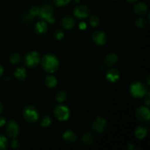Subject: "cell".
I'll return each mask as SVG.
<instances>
[{"label":"cell","instance_id":"6da1fadb","mask_svg":"<svg viewBox=\"0 0 150 150\" xmlns=\"http://www.w3.org/2000/svg\"><path fill=\"white\" fill-rule=\"evenodd\" d=\"M42 67L46 73H54L59 67V61L58 58L53 54H47L41 58Z\"/></svg>","mask_w":150,"mask_h":150},{"label":"cell","instance_id":"7a4b0ae2","mask_svg":"<svg viewBox=\"0 0 150 150\" xmlns=\"http://www.w3.org/2000/svg\"><path fill=\"white\" fill-rule=\"evenodd\" d=\"M39 16L43 21H46V22L49 23H54L55 18L54 16V8L52 5L48 3H45L40 7Z\"/></svg>","mask_w":150,"mask_h":150},{"label":"cell","instance_id":"3957f363","mask_svg":"<svg viewBox=\"0 0 150 150\" xmlns=\"http://www.w3.org/2000/svg\"><path fill=\"white\" fill-rule=\"evenodd\" d=\"M130 93L133 98H142L146 96L148 93V90L142 82L135 81L130 84Z\"/></svg>","mask_w":150,"mask_h":150},{"label":"cell","instance_id":"277c9868","mask_svg":"<svg viewBox=\"0 0 150 150\" xmlns=\"http://www.w3.org/2000/svg\"><path fill=\"white\" fill-rule=\"evenodd\" d=\"M41 61V57L39 52L36 51L29 52L24 58V64L29 68L38 67Z\"/></svg>","mask_w":150,"mask_h":150},{"label":"cell","instance_id":"5b68a950","mask_svg":"<svg viewBox=\"0 0 150 150\" xmlns=\"http://www.w3.org/2000/svg\"><path fill=\"white\" fill-rule=\"evenodd\" d=\"M23 116L27 122L35 123L39 119V111L33 105H28L23 109Z\"/></svg>","mask_w":150,"mask_h":150},{"label":"cell","instance_id":"8992f818","mask_svg":"<svg viewBox=\"0 0 150 150\" xmlns=\"http://www.w3.org/2000/svg\"><path fill=\"white\" fill-rule=\"evenodd\" d=\"M54 114L56 118L60 122L67 121L70 117V108L64 105H57L54 108Z\"/></svg>","mask_w":150,"mask_h":150},{"label":"cell","instance_id":"52a82bcc","mask_svg":"<svg viewBox=\"0 0 150 150\" xmlns=\"http://www.w3.org/2000/svg\"><path fill=\"white\" fill-rule=\"evenodd\" d=\"M6 134L11 139H16L20 133V127L18 122L15 120H10L6 125Z\"/></svg>","mask_w":150,"mask_h":150},{"label":"cell","instance_id":"ba28073f","mask_svg":"<svg viewBox=\"0 0 150 150\" xmlns=\"http://www.w3.org/2000/svg\"><path fill=\"white\" fill-rule=\"evenodd\" d=\"M108 122L105 118L101 117H98L94 120L92 124V128L95 133H102L107 128Z\"/></svg>","mask_w":150,"mask_h":150},{"label":"cell","instance_id":"9c48e42d","mask_svg":"<svg viewBox=\"0 0 150 150\" xmlns=\"http://www.w3.org/2000/svg\"><path fill=\"white\" fill-rule=\"evenodd\" d=\"M136 117L137 120L142 122H148L150 118V111L149 108L144 105L138 107L136 111Z\"/></svg>","mask_w":150,"mask_h":150},{"label":"cell","instance_id":"30bf717a","mask_svg":"<svg viewBox=\"0 0 150 150\" xmlns=\"http://www.w3.org/2000/svg\"><path fill=\"white\" fill-rule=\"evenodd\" d=\"M73 14L75 17L79 19H84L89 17L90 14V10L89 7L84 4H79L76 6L73 10Z\"/></svg>","mask_w":150,"mask_h":150},{"label":"cell","instance_id":"8fae6325","mask_svg":"<svg viewBox=\"0 0 150 150\" xmlns=\"http://www.w3.org/2000/svg\"><path fill=\"white\" fill-rule=\"evenodd\" d=\"M92 38L95 44L99 45V46L104 45L107 42V40H108V38H107V36L105 32L100 30L94 32L92 36Z\"/></svg>","mask_w":150,"mask_h":150},{"label":"cell","instance_id":"7c38bea8","mask_svg":"<svg viewBox=\"0 0 150 150\" xmlns=\"http://www.w3.org/2000/svg\"><path fill=\"white\" fill-rule=\"evenodd\" d=\"M76 21L71 16H65L60 21V24L64 29H72L76 26Z\"/></svg>","mask_w":150,"mask_h":150},{"label":"cell","instance_id":"4fadbf2b","mask_svg":"<svg viewBox=\"0 0 150 150\" xmlns=\"http://www.w3.org/2000/svg\"><path fill=\"white\" fill-rule=\"evenodd\" d=\"M120 72L116 68H111L107 71L106 76H105V78H106L107 80L109 82H111V83H115V82L118 81L120 79Z\"/></svg>","mask_w":150,"mask_h":150},{"label":"cell","instance_id":"5bb4252c","mask_svg":"<svg viewBox=\"0 0 150 150\" xmlns=\"http://www.w3.org/2000/svg\"><path fill=\"white\" fill-rule=\"evenodd\" d=\"M133 11L138 16H143L146 15L148 12V7L146 3L142 2V1H136V4L133 6Z\"/></svg>","mask_w":150,"mask_h":150},{"label":"cell","instance_id":"9a60e30c","mask_svg":"<svg viewBox=\"0 0 150 150\" xmlns=\"http://www.w3.org/2000/svg\"><path fill=\"white\" fill-rule=\"evenodd\" d=\"M62 139L64 142L67 144L74 143L77 139V135L73 130H67L63 133Z\"/></svg>","mask_w":150,"mask_h":150},{"label":"cell","instance_id":"2e32d148","mask_svg":"<svg viewBox=\"0 0 150 150\" xmlns=\"http://www.w3.org/2000/svg\"><path fill=\"white\" fill-rule=\"evenodd\" d=\"M48 31V24L45 21H40L36 23L35 26V32L37 35H42Z\"/></svg>","mask_w":150,"mask_h":150},{"label":"cell","instance_id":"e0dca14e","mask_svg":"<svg viewBox=\"0 0 150 150\" xmlns=\"http://www.w3.org/2000/svg\"><path fill=\"white\" fill-rule=\"evenodd\" d=\"M135 136L138 139H143L147 136L148 129L144 125H139L135 129Z\"/></svg>","mask_w":150,"mask_h":150},{"label":"cell","instance_id":"ac0fdd59","mask_svg":"<svg viewBox=\"0 0 150 150\" xmlns=\"http://www.w3.org/2000/svg\"><path fill=\"white\" fill-rule=\"evenodd\" d=\"M14 76L18 81H23L26 79V76H27V71H26V68H24V67H19L15 71Z\"/></svg>","mask_w":150,"mask_h":150},{"label":"cell","instance_id":"d6986e66","mask_svg":"<svg viewBox=\"0 0 150 150\" xmlns=\"http://www.w3.org/2000/svg\"><path fill=\"white\" fill-rule=\"evenodd\" d=\"M118 62V57L114 53H109L107 54V56L105 58V63L108 67H112L115 65Z\"/></svg>","mask_w":150,"mask_h":150},{"label":"cell","instance_id":"ffe728a7","mask_svg":"<svg viewBox=\"0 0 150 150\" xmlns=\"http://www.w3.org/2000/svg\"><path fill=\"white\" fill-rule=\"evenodd\" d=\"M45 85L49 88H54L57 85V78L52 75H48L45 80Z\"/></svg>","mask_w":150,"mask_h":150},{"label":"cell","instance_id":"44dd1931","mask_svg":"<svg viewBox=\"0 0 150 150\" xmlns=\"http://www.w3.org/2000/svg\"><path fill=\"white\" fill-rule=\"evenodd\" d=\"M94 142V136L92 133H86L83 134L81 138V142L85 146H89L92 144Z\"/></svg>","mask_w":150,"mask_h":150},{"label":"cell","instance_id":"7402d4cb","mask_svg":"<svg viewBox=\"0 0 150 150\" xmlns=\"http://www.w3.org/2000/svg\"><path fill=\"white\" fill-rule=\"evenodd\" d=\"M22 59L21 55L18 53H13L9 57V60H10V63H12L13 64H18Z\"/></svg>","mask_w":150,"mask_h":150},{"label":"cell","instance_id":"603a6c76","mask_svg":"<svg viewBox=\"0 0 150 150\" xmlns=\"http://www.w3.org/2000/svg\"><path fill=\"white\" fill-rule=\"evenodd\" d=\"M67 92L65 91H59L57 94H56V100L58 103H63L67 99Z\"/></svg>","mask_w":150,"mask_h":150},{"label":"cell","instance_id":"cb8c5ba5","mask_svg":"<svg viewBox=\"0 0 150 150\" xmlns=\"http://www.w3.org/2000/svg\"><path fill=\"white\" fill-rule=\"evenodd\" d=\"M52 124V119L49 116H45L40 121V125L43 127H48Z\"/></svg>","mask_w":150,"mask_h":150},{"label":"cell","instance_id":"d4e9b609","mask_svg":"<svg viewBox=\"0 0 150 150\" xmlns=\"http://www.w3.org/2000/svg\"><path fill=\"white\" fill-rule=\"evenodd\" d=\"M89 22L90 26H92V27H97L98 26H99L100 23L99 18L97 16H95V15H92L89 17Z\"/></svg>","mask_w":150,"mask_h":150},{"label":"cell","instance_id":"484cf974","mask_svg":"<svg viewBox=\"0 0 150 150\" xmlns=\"http://www.w3.org/2000/svg\"><path fill=\"white\" fill-rule=\"evenodd\" d=\"M8 146V140L3 135L0 134V150L7 149Z\"/></svg>","mask_w":150,"mask_h":150},{"label":"cell","instance_id":"4316f807","mask_svg":"<svg viewBox=\"0 0 150 150\" xmlns=\"http://www.w3.org/2000/svg\"><path fill=\"white\" fill-rule=\"evenodd\" d=\"M135 25H136V26L137 28L142 29V28H144V26H146V20L145 18H139L135 21Z\"/></svg>","mask_w":150,"mask_h":150},{"label":"cell","instance_id":"83f0119b","mask_svg":"<svg viewBox=\"0 0 150 150\" xmlns=\"http://www.w3.org/2000/svg\"><path fill=\"white\" fill-rule=\"evenodd\" d=\"M54 39L57 40H61L64 38V32L62 29H57L54 33Z\"/></svg>","mask_w":150,"mask_h":150},{"label":"cell","instance_id":"f1b7e54d","mask_svg":"<svg viewBox=\"0 0 150 150\" xmlns=\"http://www.w3.org/2000/svg\"><path fill=\"white\" fill-rule=\"evenodd\" d=\"M40 13V7L38 6H33L30 8L29 10V14L32 16L33 18L37 17V16H39Z\"/></svg>","mask_w":150,"mask_h":150},{"label":"cell","instance_id":"f546056e","mask_svg":"<svg viewBox=\"0 0 150 150\" xmlns=\"http://www.w3.org/2000/svg\"><path fill=\"white\" fill-rule=\"evenodd\" d=\"M72 0H54V4L58 7H64L67 5Z\"/></svg>","mask_w":150,"mask_h":150},{"label":"cell","instance_id":"4dcf8cb0","mask_svg":"<svg viewBox=\"0 0 150 150\" xmlns=\"http://www.w3.org/2000/svg\"><path fill=\"white\" fill-rule=\"evenodd\" d=\"M20 146V143L16 139H13V140L11 142V147L13 149H18Z\"/></svg>","mask_w":150,"mask_h":150},{"label":"cell","instance_id":"1f68e13d","mask_svg":"<svg viewBox=\"0 0 150 150\" xmlns=\"http://www.w3.org/2000/svg\"><path fill=\"white\" fill-rule=\"evenodd\" d=\"M33 18H34L32 17V16H31V15L29 14V13H28V14L24 15V16H23V21L28 22V23H29V22L32 21V19H33Z\"/></svg>","mask_w":150,"mask_h":150},{"label":"cell","instance_id":"d6a6232c","mask_svg":"<svg viewBox=\"0 0 150 150\" xmlns=\"http://www.w3.org/2000/svg\"><path fill=\"white\" fill-rule=\"evenodd\" d=\"M6 124V119L2 116H0V127H3Z\"/></svg>","mask_w":150,"mask_h":150},{"label":"cell","instance_id":"836d02e7","mask_svg":"<svg viewBox=\"0 0 150 150\" xmlns=\"http://www.w3.org/2000/svg\"><path fill=\"white\" fill-rule=\"evenodd\" d=\"M79 28H80L81 29H86V23H85V22H81V23H80V24H79Z\"/></svg>","mask_w":150,"mask_h":150},{"label":"cell","instance_id":"e575fe53","mask_svg":"<svg viewBox=\"0 0 150 150\" xmlns=\"http://www.w3.org/2000/svg\"><path fill=\"white\" fill-rule=\"evenodd\" d=\"M127 149H130V150L134 149H135L134 144H127Z\"/></svg>","mask_w":150,"mask_h":150},{"label":"cell","instance_id":"d590c367","mask_svg":"<svg viewBox=\"0 0 150 150\" xmlns=\"http://www.w3.org/2000/svg\"><path fill=\"white\" fill-rule=\"evenodd\" d=\"M3 73H4V68H3L2 66L0 64V77H1V76H2Z\"/></svg>","mask_w":150,"mask_h":150},{"label":"cell","instance_id":"8d00e7d4","mask_svg":"<svg viewBox=\"0 0 150 150\" xmlns=\"http://www.w3.org/2000/svg\"><path fill=\"white\" fill-rule=\"evenodd\" d=\"M3 110H4V106H3L2 103H1V101H0V114H1V113L2 112Z\"/></svg>","mask_w":150,"mask_h":150},{"label":"cell","instance_id":"74e56055","mask_svg":"<svg viewBox=\"0 0 150 150\" xmlns=\"http://www.w3.org/2000/svg\"><path fill=\"white\" fill-rule=\"evenodd\" d=\"M129 3H136L138 0H126Z\"/></svg>","mask_w":150,"mask_h":150},{"label":"cell","instance_id":"f35d334b","mask_svg":"<svg viewBox=\"0 0 150 150\" xmlns=\"http://www.w3.org/2000/svg\"><path fill=\"white\" fill-rule=\"evenodd\" d=\"M76 1V2H79L80 1V0H75Z\"/></svg>","mask_w":150,"mask_h":150},{"label":"cell","instance_id":"ab89813d","mask_svg":"<svg viewBox=\"0 0 150 150\" xmlns=\"http://www.w3.org/2000/svg\"><path fill=\"white\" fill-rule=\"evenodd\" d=\"M114 1H117V0H114Z\"/></svg>","mask_w":150,"mask_h":150}]
</instances>
